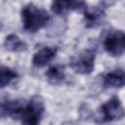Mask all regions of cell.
I'll return each instance as SVG.
<instances>
[{
	"label": "cell",
	"instance_id": "obj_5",
	"mask_svg": "<svg viewBox=\"0 0 125 125\" xmlns=\"http://www.w3.org/2000/svg\"><path fill=\"white\" fill-rule=\"evenodd\" d=\"M96 51L87 49L82 51L78 56L71 59L69 65L78 74H90L95 67Z\"/></svg>",
	"mask_w": 125,
	"mask_h": 125
},
{
	"label": "cell",
	"instance_id": "obj_10",
	"mask_svg": "<svg viewBox=\"0 0 125 125\" xmlns=\"http://www.w3.org/2000/svg\"><path fill=\"white\" fill-rule=\"evenodd\" d=\"M45 76L50 84L60 85L65 79V67L62 64L53 65L45 72Z\"/></svg>",
	"mask_w": 125,
	"mask_h": 125
},
{
	"label": "cell",
	"instance_id": "obj_12",
	"mask_svg": "<svg viewBox=\"0 0 125 125\" xmlns=\"http://www.w3.org/2000/svg\"><path fill=\"white\" fill-rule=\"evenodd\" d=\"M19 77V74L12 68L2 65L0 70V86L1 88H5L8 85L12 84L17 78Z\"/></svg>",
	"mask_w": 125,
	"mask_h": 125
},
{
	"label": "cell",
	"instance_id": "obj_13",
	"mask_svg": "<svg viewBox=\"0 0 125 125\" xmlns=\"http://www.w3.org/2000/svg\"><path fill=\"white\" fill-rule=\"evenodd\" d=\"M116 2H117V0H101V6L105 9V8L113 6Z\"/></svg>",
	"mask_w": 125,
	"mask_h": 125
},
{
	"label": "cell",
	"instance_id": "obj_11",
	"mask_svg": "<svg viewBox=\"0 0 125 125\" xmlns=\"http://www.w3.org/2000/svg\"><path fill=\"white\" fill-rule=\"evenodd\" d=\"M4 47L6 50L14 53H21L27 50L26 43L21 40V38L16 34H9L5 38Z\"/></svg>",
	"mask_w": 125,
	"mask_h": 125
},
{
	"label": "cell",
	"instance_id": "obj_3",
	"mask_svg": "<svg viewBox=\"0 0 125 125\" xmlns=\"http://www.w3.org/2000/svg\"><path fill=\"white\" fill-rule=\"evenodd\" d=\"M104 51L113 58L125 54V32L122 30H110L103 41Z\"/></svg>",
	"mask_w": 125,
	"mask_h": 125
},
{
	"label": "cell",
	"instance_id": "obj_4",
	"mask_svg": "<svg viewBox=\"0 0 125 125\" xmlns=\"http://www.w3.org/2000/svg\"><path fill=\"white\" fill-rule=\"evenodd\" d=\"M100 113L101 115L97 122H111L125 117V109L117 96H113L104 103L100 108Z\"/></svg>",
	"mask_w": 125,
	"mask_h": 125
},
{
	"label": "cell",
	"instance_id": "obj_1",
	"mask_svg": "<svg viewBox=\"0 0 125 125\" xmlns=\"http://www.w3.org/2000/svg\"><path fill=\"white\" fill-rule=\"evenodd\" d=\"M1 117L9 116L23 124H38L45 111V104L40 96L32 97L27 103L20 100H3L1 102Z\"/></svg>",
	"mask_w": 125,
	"mask_h": 125
},
{
	"label": "cell",
	"instance_id": "obj_8",
	"mask_svg": "<svg viewBox=\"0 0 125 125\" xmlns=\"http://www.w3.org/2000/svg\"><path fill=\"white\" fill-rule=\"evenodd\" d=\"M57 52H58L57 48L44 47V48L40 49L38 52H36L34 54V56L32 58V64H33V66L37 67V68L46 66L56 57Z\"/></svg>",
	"mask_w": 125,
	"mask_h": 125
},
{
	"label": "cell",
	"instance_id": "obj_6",
	"mask_svg": "<svg viewBox=\"0 0 125 125\" xmlns=\"http://www.w3.org/2000/svg\"><path fill=\"white\" fill-rule=\"evenodd\" d=\"M86 4L83 0H53L51 10L58 16H65L72 11H84Z\"/></svg>",
	"mask_w": 125,
	"mask_h": 125
},
{
	"label": "cell",
	"instance_id": "obj_2",
	"mask_svg": "<svg viewBox=\"0 0 125 125\" xmlns=\"http://www.w3.org/2000/svg\"><path fill=\"white\" fill-rule=\"evenodd\" d=\"M21 16L23 29L30 33L37 32L46 26L50 20V17L45 10L38 8L32 3L22 7Z\"/></svg>",
	"mask_w": 125,
	"mask_h": 125
},
{
	"label": "cell",
	"instance_id": "obj_7",
	"mask_svg": "<svg viewBox=\"0 0 125 125\" xmlns=\"http://www.w3.org/2000/svg\"><path fill=\"white\" fill-rule=\"evenodd\" d=\"M84 23L87 28H96L103 24L105 19L104 8L100 7H87L83 11Z\"/></svg>",
	"mask_w": 125,
	"mask_h": 125
},
{
	"label": "cell",
	"instance_id": "obj_9",
	"mask_svg": "<svg viewBox=\"0 0 125 125\" xmlns=\"http://www.w3.org/2000/svg\"><path fill=\"white\" fill-rule=\"evenodd\" d=\"M103 86L104 88H122L125 86V70L118 68L107 72L103 77Z\"/></svg>",
	"mask_w": 125,
	"mask_h": 125
}]
</instances>
